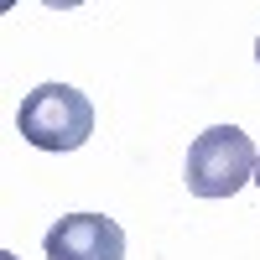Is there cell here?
Masks as SVG:
<instances>
[{"mask_svg": "<svg viewBox=\"0 0 260 260\" xmlns=\"http://www.w3.org/2000/svg\"><path fill=\"white\" fill-rule=\"evenodd\" d=\"M0 260H16V255H0Z\"/></svg>", "mask_w": 260, "mask_h": 260, "instance_id": "52a82bcc", "label": "cell"}, {"mask_svg": "<svg viewBox=\"0 0 260 260\" xmlns=\"http://www.w3.org/2000/svg\"><path fill=\"white\" fill-rule=\"evenodd\" d=\"M42 6H52V11H73V6H83V0H42Z\"/></svg>", "mask_w": 260, "mask_h": 260, "instance_id": "277c9868", "label": "cell"}, {"mask_svg": "<svg viewBox=\"0 0 260 260\" xmlns=\"http://www.w3.org/2000/svg\"><path fill=\"white\" fill-rule=\"evenodd\" d=\"M16 130L37 151H78L94 130V104H89V94L68 89V83H42L21 99Z\"/></svg>", "mask_w": 260, "mask_h": 260, "instance_id": "7a4b0ae2", "label": "cell"}, {"mask_svg": "<svg viewBox=\"0 0 260 260\" xmlns=\"http://www.w3.org/2000/svg\"><path fill=\"white\" fill-rule=\"evenodd\" d=\"M47 260H120L125 255V229L104 213H62L42 240Z\"/></svg>", "mask_w": 260, "mask_h": 260, "instance_id": "3957f363", "label": "cell"}, {"mask_svg": "<svg viewBox=\"0 0 260 260\" xmlns=\"http://www.w3.org/2000/svg\"><path fill=\"white\" fill-rule=\"evenodd\" d=\"M255 62H260V37H255Z\"/></svg>", "mask_w": 260, "mask_h": 260, "instance_id": "8992f818", "label": "cell"}, {"mask_svg": "<svg viewBox=\"0 0 260 260\" xmlns=\"http://www.w3.org/2000/svg\"><path fill=\"white\" fill-rule=\"evenodd\" d=\"M255 187H260V156H255Z\"/></svg>", "mask_w": 260, "mask_h": 260, "instance_id": "5b68a950", "label": "cell"}, {"mask_svg": "<svg viewBox=\"0 0 260 260\" xmlns=\"http://www.w3.org/2000/svg\"><path fill=\"white\" fill-rule=\"evenodd\" d=\"M255 156L260 151L250 146V136L240 125H213L203 130L198 141L187 146V192L192 198H234L245 182H255Z\"/></svg>", "mask_w": 260, "mask_h": 260, "instance_id": "6da1fadb", "label": "cell"}]
</instances>
